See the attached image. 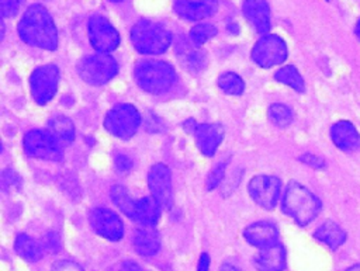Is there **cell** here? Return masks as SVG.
Returning a JSON list of instances; mask_svg holds the SVG:
<instances>
[{
	"label": "cell",
	"instance_id": "cell-10",
	"mask_svg": "<svg viewBox=\"0 0 360 271\" xmlns=\"http://www.w3.org/2000/svg\"><path fill=\"white\" fill-rule=\"evenodd\" d=\"M91 46L100 53L114 51L120 45V34L103 15H91L87 25Z\"/></svg>",
	"mask_w": 360,
	"mask_h": 271
},
{
	"label": "cell",
	"instance_id": "cell-40",
	"mask_svg": "<svg viewBox=\"0 0 360 271\" xmlns=\"http://www.w3.org/2000/svg\"><path fill=\"white\" fill-rule=\"evenodd\" d=\"M219 271H240V270L236 268V267H233V265H231V264H222L221 268H219Z\"/></svg>",
	"mask_w": 360,
	"mask_h": 271
},
{
	"label": "cell",
	"instance_id": "cell-25",
	"mask_svg": "<svg viewBox=\"0 0 360 271\" xmlns=\"http://www.w3.org/2000/svg\"><path fill=\"white\" fill-rule=\"evenodd\" d=\"M14 249H15V253L21 258H24V260H27L30 263L38 261L42 257V254H44L42 244H39L37 240H34L32 237H30L25 233H20L15 237Z\"/></svg>",
	"mask_w": 360,
	"mask_h": 271
},
{
	"label": "cell",
	"instance_id": "cell-36",
	"mask_svg": "<svg viewBox=\"0 0 360 271\" xmlns=\"http://www.w3.org/2000/svg\"><path fill=\"white\" fill-rule=\"evenodd\" d=\"M52 271H84V270L72 260H60L53 264Z\"/></svg>",
	"mask_w": 360,
	"mask_h": 271
},
{
	"label": "cell",
	"instance_id": "cell-6",
	"mask_svg": "<svg viewBox=\"0 0 360 271\" xmlns=\"http://www.w3.org/2000/svg\"><path fill=\"white\" fill-rule=\"evenodd\" d=\"M22 146L30 157L59 161L63 157L62 143H59L49 131L31 129L22 139Z\"/></svg>",
	"mask_w": 360,
	"mask_h": 271
},
{
	"label": "cell",
	"instance_id": "cell-5",
	"mask_svg": "<svg viewBox=\"0 0 360 271\" xmlns=\"http://www.w3.org/2000/svg\"><path fill=\"white\" fill-rule=\"evenodd\" d=\"M77 72L86 83L101 86L117 74L118 63L108 53H96L83 58L77 65Z\"/></svg>",
	"mask_w": 360,
	"mask_h": 271
},
{
	"label": "cell",
	"instance_id": "cell-34",
	"mask_svg": "<svg viewBox=\"0 0 360 271\" xmlns=\"http://www.w3.org/2000/svg\"><path fill=\"white\" fill-rule=\"evenodd\" d=\"M114 164H115V168L121 173H127L132 168L134 163H132V159L128 156V154H124V153H117L114 156Z\"/></svg>",
	"mask_w": 360,
	"mask_h": 271
},
{
	"label": "cell",
	"instance_id": "cell-26",
	"mask_svg": "<svg viewBox=\"0 0 360 271\" xmlns=\"http://www.w3.org/2000/svg\"><path fill=\"white\" fill-rule=\"evenodd\" d=\"M111 199L115 204V206L124 212L128 218L134 219L135 215V208H136V201L129 195L125 187L122 185H114L111 188Z\"/></svg>",
	"mask_w": 360,
	"mask_h": 271
},
{
	"label": "cell",
	"instance_id": "cell-33",
	"mask_svg": "<svg viewBox=\"0 0 360 271\" xmlns=\"http://www.w3.org/2000/svg\"><path fill=\"white\" fill-rule=\"evenodd\" d=\"M24 0H0V10L3 17H13L18 13Z\"/></svg>",
	"mask_w": 360,
	"mask_h": 271
},
{
	"label": "cell",
	"instance_id": "cell-41",
	"mask_svg": "<svg viewBox=\"0 0 360 271\" xmlns=\"http://www.w3.org/2000/svg\"><path fill=\"white\" fill-rule=\"evenodd\" d=\"M354 34H356V37L360 39V18L357 20V22H356V27H354Z\"/></svg>",
	"mask_w": 360,
	"mask_h": 271
},
{
	"label": "cell",
	"instance_id": "cell-42",
	"mask_svg": "<svg viewBox=\"0 0 360 271\" xmlns=\"http://www.w3.org/2000/svg\"><path fill=\"white\" fill-rule=\"evenodd\" d=\"M345 271H360V264H354V265L349 267V268L345 270Z\"/></svg>",
	"mask_w": 360,
	"mask_h": 271
},
{
	"label": "cell",
	"instance_id": "cell-24",
	"mask_svg": "<svg viewBox=\"0 0 360 271\" xmlns=\"http://www.w3.org/2000/svg\"><path fill=\"white\" fill-rule=\"evenodd\" d=\"M48 131L62 145H69L75 139V125L70 118L65 115H56L49 119Z\"/></svg>",
	"mask_w": 360,
	"mask_h": 271
},
{
	"label": "cell",
	"instance_id": "cell-8",
	"mask_svg": "<svg viewBox=\"0 0 360 271\" xmlns=\"http://www.w3.org/2000/svg\"><path fill=\"white\" fill-rule=\"evenodd\" d=\"M59 83V69L53 63L42 65L31 73L30 88L31 95L39 105L48 104L56 94Z\"/></svg>",
	"mask_w": 360,
	"mask_h": 271
},
{
	"label": "cell",
	"instance_id": "cell-3",
	"mask_svg": "<svg viewBox=\"0 0 360 271\" xmlns=\"http://www.w3.org/2000/svg\"><path fill=\"white\" fill-rule=\"evenodd\" d=\"M134 77L142 90L152 94L167 91L177 79L174 67L163 60L139 62L134 69Z\"/></svg>",
	"mask_w": 360,
	"mask_h": 271
},
{
	"label": "cell",
	"instance_id": "cell-4",
	"mask_svg": "<svg viewBox=\"0 0 360 271\" xmlns=\"http://www.w3.org/2000/svg\"><path fill=\"white\" fill-rule=\"evenodd\" d=\"M134 48L143 55L163 53L172 44L170 31L152 20H139L131 29Z\"/></svg>",
	"mask_w": 360,
	"mask_h": 271
},
{
	"label": "cell",
	"instance_id": "cell-30",
	"mask_svg": "<svg viewBox=\"0 0 360 271\" xmlns=\"http://www.w3.org/2000/svg\"><path fill=\"white\" fill-rule=\"evenodd\" d=\"M215 35H217V28L212 24H208V22L197 24L190 29V42L194 44L195 46H201Z\"/></svg>",
	"mask_w": 360,
	"mask_h": 271
},
{
	"label": "cell",
	"instance_id": "cell-43",
	"mask_svg": "<svg viewBox=\"0 0 360 271\" xmlns=\"http://www.w3.org/2000/svg\"><path fill=\"white\" fill-rule=\"evenodd\" d=\"M110 1H115L117 3V1H122V0H110Z\"/></svg>",
	"mask_w": 360,
	"mask_h": 271
},
{
	"label": "cell",
	"instance_id": "cell-17",
	"mask_svg": "<svg viewBox=\"0 0 360 271\" xmlns=\"http://www.w3.org/2000/svg\"><path fill=\"white\" fill-rule=\"evenodd\" d=\"M243 236L252 246H256L259 249H264L269 246H273L278 240V230L276 225L266 220H259L252 225H249L243 230Z\"/></svg>",
	"mask_w": 360,
	"mask_h": 271
},
{
	"label": "cell",
	"instance_id": "cell-38",
	"mask_svg": "<svg viewBox=\"0 0 360 271\" xmlns=\"http://www.w3.org/2000/svg\"><path fill=\"white\" fill-rule=\"evenodd\" d=\"M208 268H210V256L207 253H202L198 260L197 271H208Z\"/></svg>",
	"mask_w": 360,
	"mask_h": 271
},
{
	"label": "cell",
	"instance_id": "cell-22",
	"mask_svg": "<svg viewBox=\"0 0 360 271\" xmlns=\"http://www.w3.org/2000/svg\"><path fill=\"white\" fill-rule=\"evenodd\" d=\"M160 216V204L153 197H143L136 199L134 219L142 226H155Z\"/></svg>",
	"mask_w": 360,
	"mask_h": 271
},
{
	"label": "cell",
	"instance_id": "cell-14",
	"mask_svg": "<svg viewBox=\"0 0 360 271\" xmlns=\"http://www.w3.org/2000/svg\"><path fill=\"white\" fill-rule=\"evenodd\" d=\"M174 13L187 21H198L211 17L218 10L217 0H176Z\"/></svg>",
	"mask_w": 360,
	"mask_h": 271
},
{
	"label": "cell",
	"instance_id": "cell-20",
	"mask_svg": "<svg viewBox=\"0 0 360 271\" xmlns=\"http://www.w3.org/2000/svg\"><path fill=\"white\" fill-rule=\"evenodd\" d=\"M176 52H177L180 62L188 72L197 73L205 67L207 58H205L204 52L200 51L198 46H195L194 44L181 41L180 44H177Z\"/></svg>",
	"mask_w": 360,
	"mask_h": 271
},
{
	"label": "cell",
	"instance_id": "cell-37",
	"mask_svg": "<svg viewBox=\"0 0 360 271\" xmlns=\"http://www.w3.org/2000/svg\"><path fill=\"white\" fill-rule=\"evenodd\" d=\"M300 160L302 163H305L307 166L312 167V168H323L325 167V160L316 154H311V153H305L304 156L300 157Z\"/></svg>",
	"mask_w": 360,
	"mask_h": 271
},
{
	"label": "cell",
	"instance_id": "cell-31",
	"mask_svg": "<svg viewBox=\"0 0 360 271\" xmlns=\"http://www.w3.org/2000/svg\"><path fill=\"white\" fill-rule=\"evenodd\" d=\"M225 176V163H218L212 170L211 173L208 174V178H207V188L208 190H214L218 187V184L222 181Z\"/></svg>",
	"mask_w": 360,
	"mask_h": 271
},
{
	"label": "cell",
	"instance_id": "cell-7",
	"mask_svg": "<svg viewBox=\"0 0 360 271\" xmlns=\"http://www.w3.org/2000/svg\"><path fill=\"white\" fill-rule=\"evenodd\" d=\"M141 124V114L131 104H117L105 115L104 126L105 129L120 138L128 139L135 135Z\"/></svg>",
	"mask_w": 360,
	"mask_h": 271
},
{
	"label": "cell",
	"instance_id": "cell-23",
	"mask_svg": "<svg viewBox=\"0 0 360 271\" xmlns=\"http://www.w3.org/2000/svg\"><path fill=\"white\" fill-rule=\"evenodd\" d=\"M314 237L329 249L336 250L346 242V232L338 223L326 220L315 229Z\"/></svg>",
	"mask_w": 360,
	"mask_h": 271
},
{
	"label": "cell",
	"instance_id": "cell-32",
	"mask_svg": "<svg viewBox=\"0 0 360 271\" xmlns=\"http://www.w3.org/2000/svg\"><path fill=\"white\" fill-rule=\"evenodd\" d=\"M42 247L44 250L49 251V253H56L60 250V239H59V234L55 233V232H48L45 236H44V240H42Z\"/></svg>",
	"mask_w": 360,
	"mask_h": 271
},
{
	"label": "cell",
	"instance_id": "cell-19",
	"mask_svg": "<svg viewBox=\"0 0 360 271\" xmlns=\"http://www.w3.org/2000/svg\"><path fill=\"white\" fill-rule=\"evenodd\" d=\"M253 263L257 271H283L285 268V250L280 243L260 249Z\"/></svg>",
	"mask_w": 360,
	"mask_h": 271
},
{
	"label": "cell",
	"instance_id": "cell-35",
	"mask_svg": "<svg viewBox=\"0 0 360 271\" xmlns=\"http://www.w3.org/2000/svg\"><path fill=\"white\" fill-rule=\"evenodd\" d=\"M1 183H3V188L8 190V188L18 187L20 185V178L13 170H6V171H3Z\"/></svg>",
	"mask_w": 360,
	"mask_h": 271
},
{
	"label": "cell",
	"instance_id": "cell-27",
	"mask_svg": "<svg viewBox=\"0 0 360 271\" xmlns=\"http://www.w3.org/2000/svg\"><path fill=\"white\" fill-rule=\"evenodd\" d=\"M274 79L277 81L291 87L292 90H295L298 93H302L305 90V83H304L300 72L297 70V67L292 65H287V66H283L281 69H278L274 73Z\"/></svg>",
	"mask_w": 360,
	"mask_h": 271
},
{
	"label": "cell",
	"instance_id": "cell-39",
	"mask_svg": "<svg viewBox=\"0 0 360 271\" xmlns=\"http://www.w3.org/2000/svg\"><path fill=\"white\" fill-rule=\"evenodd\" d=\"M120 271H145V270L134 261H125V263H122Z\"/></svg>",
	"mask_w": 360,
	"mask_h": 271
},
{
	"label": "cell",
	"instance_id": "cell-9",
	"mask_svg": "<svg viewBox=\"0 0 360 271\" xmlns=\"http://www.w3.org/2000/svg\"><path fill=\"white\" fill-rule=\"evenodd\" d=\"M287 45L278 35L267 34L262 37L252 49V59L262 67L281 65L287 59Z\"/></svg>",
	"mask_w": 360,
	"mask_h": 271
},
{
	"label": "cell",
	"instance_id": "cell-15",
	"mask_svg": "<svg viewBox=\"0 0 360 271\" xmlns=\"http://www.w3.org/2000/svg\"><path fill=\"white\" fill-rule=\"evenodd\" d=\"M225 129L219 124H197L193 131L195 143L200 152L205 156H212L222 142Z\"/></svg>",
	"mask_w": 360,
	"mask_h": 271
},
{
	"label": "cell",
	"instance_id": "cell-16",
	"mask_svg": "<svg viewBox=\"0 0 360 271\" xmlns=\"http://www.w3.org/2000/svg\"><path fill=\"white\" fill-rule=\"evenodd\" d=\"M330 139L333 145L343 152H354L360 147V133L356 126L346 119L338 121L330 126Z\"/></svg>",
	"mask_w": 360,
	"mask_h": 271
},
{
	"label": "cell",
	"instance_id": "cell-21",
	"mask_svg": "<svg viewBox=\"0 0 360 271\" xmlns=\"http://www.w3.org/2000/svg\"><path fill=\"white\" fill-rule=\"evenodd\" d=\"M134 247L138 254L149 257L159 251L160 237L153 226H142L134 236Z\"/></svg>",
	"mask_w": 360,
	"mask_h": 271
},
{
	"label": "cell",
	"instance_id": "cell-18",
	"mask_svg": "<svg viewBox=\"0 0 360 271\" xmlns=\"http://www.w3.org/2000/svg\"><path fill=\"white\" fill-rule=\"evenodd\" d=\"M242 11L259 34H266L270 29V8L266 0H243Z\"/></svg>",
	"mask_w": 360,
	"mask_h": 271
},
{
	"label": "cell",
	"instance_id": "cell-28",
	"mask_svg": "<svg viewBox=\"0 0 360 271\" xmlns=\"http://www.w3.org/2000/svg\"><path fill=\"white\" fill-rule=\"evenodd\" d=\"M218 86L224 93L232 94V95H240L245 90V83L240 79V76L232 72L222 73L218 77Z\"/></svg>",
	"mask_w": 360,
	"mask_h": 271
},
{
	"label": "cell",
	"instance_id": "cell-29",
	"mask_svg": "<svg viewBox=\"0 0 360 271\" xmlns=\"http://www.w3.org/2000/svg\"><path fill=\"white\" fill-rule=\"evenodd\" d=\"M269 118L276 126L287 128L292 122V112L287 105L276 103L269 107Z\"/></svg>",
	"mask_w": 360,
	"mask_h": 271
},
{
	"label": "cell",
	"instance_id": "cell-1",
	"mask_svg": "<svg viewBox=\"0 0 360 271\" xmlns=\"http://www.w3.org/2000/svg\"><path fill=\"white\" fill-rule=\"evenodd\" d=\"M17 29L20 38L31 46L48 51L58 46L56 25L48 10L41 4H32L25 10Z\"/></svg>",
	"mask_w": 360,
	"mask_h": 271
},
{
	"label": "cell",
	"instance_id": "cell-11",
	"mask_svg": "<svg viewBox=\"0 0 360 271\" xmlns=\"http://www.w3.org/2000/svg\"><path fill=\"white\" fill-rule=\"evenodd\" d=\"M248 190L257 205L266 209H273L280 198L281 181L274 176H255L250 180Z\"/></svg>",
	"mask_w": 360,
	"mask_h": 271
},
{
	"label": "cell",
	"instance_id": "cell-13",
	"mask_svg": "<svg viewBox=\"0 0 360 271\" xmlns=\"http://www.w3.org/2000/svg\"><path fill=\"white\" fill-rule=\"evenodd\" d=\"M148 184L152 192V197L163 208H170L173 202L172 191V174L166 164L158 163L153 164L148 174Z\"/></svg>",
	"mask_w": 360,
	"mask_h": 271
},
{
	"label": "cell",
	"instance_id": "cell-12",
	"mask_svg": "<svg viewBox=\"0 0 360 271\" xmlns=\"http://www.w3.org/2000/svg\"><path fill=\"white\" fill-rule=\"evenodd\" d=\"M93 230L111 242H117L124 236V225L121 218L108 208H94L89 215Z\"/></svg>",
	"mask_w": 360,
	"mask_h": 271
},
{
	"label": "cell",
	"instance_id": "cell-2",
	"mask_svg": "<svg viewBox=\"0 0 360 271\" xmlns=\"http://www.w3.org/2000/svg\"><path fill=\"white\" fill-rule=\"evenodd\" d=\"M281 208L284 213L295 220V223L305 226L318 216L321 211V201L307 187L292 181L285 188L281 199Z\"/></svg>",
	"mask_w": 360,
	"mask_h": 271
}]
</instances>
